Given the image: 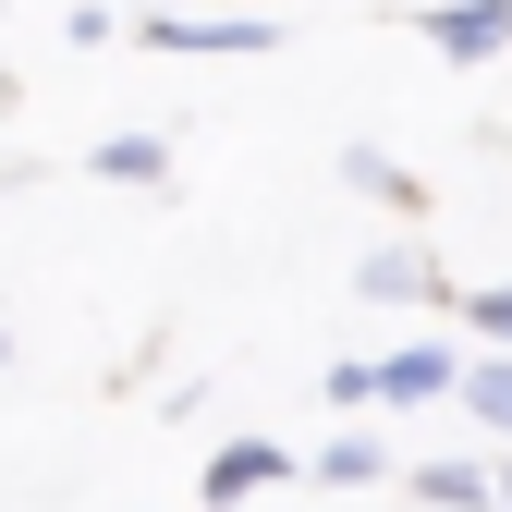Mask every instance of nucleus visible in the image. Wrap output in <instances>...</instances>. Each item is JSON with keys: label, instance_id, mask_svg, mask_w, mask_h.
<instances>
[{"label": "nucleus", "instance_id": "obj_1", "mask_svg": "<svg viewBox=\"0 0 512 512\" xmlns=\"http://www.w3.org/2000/svg\"><path fill=\"white\" fill-rule=\"evenodd\" d=\"M415 37H427L439 61H500V49H512V0H427Z\"/></svg>", "mask_w": 512, "mask_h": 512}, {"label": "nucleus", "instance_id": "obj_2", "mask_svg": "<svg viewBox=\"0 0 512 512\" xmlns=\"http://www.w3.org/2000/svg\"><path fill=\"white\" fill-rule=\"evenodd\" d=\"M281 25L269 13H147V49H232V61H256Z\"/></svg>", "mask_w": 512, "mask_h": 512}, {"label": "nucleus", "instance_id": "obj_3", "mask_svg": "<svg viewBox=\"0 0 512 512\" xmlns=\"http://www.w3.org/2000/svg\"><path fill=\"white\" fill-rule=\"evenodd\" d=\"M464 391V366L439 354V342H403V354H378V403H452Z\"/></svg>", "mask_w": 512, "mask_h": 512}, {"label": "nucleus", "instance_id": "obj_4", "mask_svg": "<svg viewBox=\"0 0 512 512\" xmlns=\"http://www.w3.org/2000/svg\"><path fill=\"white\" fill-rule=\"evenodd\" d=\"M281 476H293L281 439H232V452L208 464V512H220V500H256V488H281Z\"/></svg>", "mask_w": 512, "mask_h": 512}, {"label": "nucleus", "instance_id": "obj_5", "mask_svg": "<svg viewBox=\"0 0 512 512\" xmlns=\"http://www.w3.org/2000/svg\"><path fill=\"white\" fill-rule=\"evenodd\" d=\"M415 500L427 512H500V476H476V464H415Z\"/></svg>", "mask_w": 512, "mask_h": 512}, {"label": "nucleus", "instance_id": "obj_6", "mask_svg": "<svg viewBox=\"0 0 512 512\" xmlns=\"http://www.w3.org/2000/svg\"><path fill=\"white\" fill-rule=\"evenodd\" d=\"M464 415L512 439V354H476V366H464Z\"/></svg>", "mask_w": 512, "mask_h": 512}, {"label": "nucleus", "instance_id": "obj_7", "mask_svg": "<svg viewBox=\"0 0 512 512\" xmlns=\"http://www.w3.org/2000/svg\"><path fill=\"white\" fill-rule=\"evenodd\" d=\"M317 476H330V488H378V476H391V452H378L366 427H342L330 452H317Z\"/></svg>", "mask_w": 512, "mask_h": 512}, {"label": "nucleus", "instance_id": "obj_8", "mask_svg": "<svg viewBox=\"0 0 512 512\" xmlns=\"http://www.w3.org/2000/svg\"><path fill=\"white\" fill-rule=\"evenodd\" d=\"M159 171H171L159 135H110V147H98V183H159Z\"/></svg>", "mask_w": 512, "mask_h": 512}, {"label": "nucleus", "instance_id": "obj_9", "mask_svg": "<svg viewBox=\"0 0 512 512\" xmlns=\"http://www.w3.org/2000/svg\"><path fill=\"white\" fill-rule=\"evenodd\" d=\"M354 281H366L378 305H391V293H427V256H415V244H378L366 269H354Z\"/></svg>", "mask_w": 512, "mask_h": 512}, {"label": "nucleus", "instance_id": "obj_10", "mask_svg": "<svg viewBox=\"0 0 512 512\" xmlns=\"http://www.w3.org/2000/svg\"><path fill=\"white\" fill-rule=\"evenodd\" d=\"M342 171H354V183H366V196H391V208H427V196H415V171H391V159H378V147H354V159H342Z\"/></svg>", "mask_w": 512, "mask_h": 512}, {"label": "nucleus", "instance_id": "obj_11", "mask_svg": "<svg viewBox=\"0 0 512 512\" xmlns=\"http://www.w3.org/2000/svg\"><path fill=\"white\" fill-rule=\"evenodd\" d=\"M464 317H476V330H488V354H512V281H488V293H476Z\"/></svg>", "mask_w": 512, "mask_h": 512}, {"label": "nucleus", "instance_id": "obj_12", "mask_svg": "<svg viewBox=\"0 0 512 512\" xmlns=\"http://www.w3.org/2000/svg\"><path fill=\"white\" fill-rule=\"evenodd\" d=\"M500 512H512V464H500Z\"/></svg>", "mask_w": 512, "mask_h": 512}]
</instances>
